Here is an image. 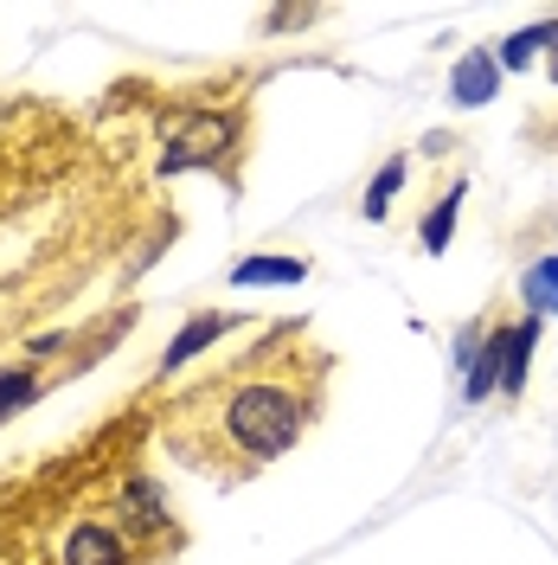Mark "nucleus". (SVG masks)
<instances>
[{
	"mask_svg": "<svg viewBox=\"0 0 558 565\" xmlns=\"http://www.w3.org/2000/svg\"><path fill=\"white\" fill-rule=\"evenodd\" d=\"M238 154H245V109H193L168 122V154L161 168H218L225 180H238Z\"/></svg>",
	"mask_w": 558,
	"mask_h": 565,
	"instance_id": "f03ea898",
	"label": "nucleus"
},
{
	"mask_svg": "<svg viewBox=\"0 0 558 565\" xmlns=\"http://www.w3.org/2000/svg\"><path fill=\"white\" fill-rule=\"evenodd\" d=\"M507 348H514V328H494L489 341H482V360H475V373H469V398H482L489 386H501V373H507Z\"/></svg>",
	"mask_w": 558,
	"mask_h": 565,
	"instance_id": "20e7f679",
	"label": "nucleus"
},
{
	"mask_svg": "<svg viewBox=\"0 0 558 565\" xmlns=\"http://www.w3.org/2000/svg\"><path fill=\"white\" fill-rule=\"evenodd\" d=\"M328 348H314L302 321H282L225 366L200 373L161 412V444L212 482H245L296 450L328 398Z\"/></svg>",
	"mask_w": 558,
	"mask_h": 565,
	"instance_id": "f257e3e1",
	"label": "nucleus"
},
{
	"mask_svg": "<svg viewBox=\"0 0 558 565\" xmlns=\"http://www.w3.org/2000/svg\"><path fill=\"white\" fill-rule=\"evenodd\" d=\"M455 212H462V186H450V193L437 200V212L423 218V250H443V245H450V225H455Z\"/></svg>",
	"mask_w": 558,
	"mask_h": 565,
	"instance_id": "0eeeda50",
	"label": "nucleus"
},
{
	"mask_svg": "<svg viewBox=\"0 0 558 565\" xmlns=\"http://www.w3.org/2000/svg\"><path fill=\"white\" fill-rule=\"evenodd\" d=\"M526 302H533L539 316H552L558 309V257H546V264L526 270Z\"/></svg>",
	"mask_w": 558,
	"mask_h": 565,
	"instance_id": "6e6552de",
	"label": "nucleus"
},
{
	"mask_svg": "<svg viewBox=\"0 0 558 565\" xmlns=\"http://www.w3.org/2000/svg\"><path fill=\"white\" fill-rule=\"evenodd\" d=\"M309 277V257H245L232 282H302Z\"/></svg>",
	"mask_w": 558,
	"mask_h": 565,
	"instance_id": "39448f33",
	"label": "nucleus"
},
{
	"mask_svg": "<svg viewBox=\"0 0 558 565\" xmlns=\"http://www.w3.org/2000/svg\"><path fill=\"white\" fill-rule=\"evenodd\" d=\"M405 180H411V161H405V154H391V161H385L379 174H373V186H366V218H385Z\"/></svg>",
	"mask_w": 558,
	"mask_h": 565,
	"instance_id": "423d86ee",
	"label": "nucleus"
},
{
	"mask_svg": "<svg viewBox=\"0 0 558 565\" xmlns=\"http://www.w3.org/2000/svg\"><path fill=\"white\" fill-rule=\"evenodd\" d=\"M33 398H39V373H0V418H13Z\"/></svg>",
	"mask_w": 558,
	"mask_h": 565,
	"instance_id": "1a4fd4ad",
	"label": "nucleus"
},
{
	"mask_svg": "<svg viewBox=\"0 0 558 565\" xmlns=\"http://www.w3.org/2000/svg\"><path fill=\"white\" fill-rule=\"evenodd\" d=\"M225 328H232V316H200V321H186V328L174 334V348H168V360H161V366H168V373H174V366H186V360H193V353H206L212 341L225 334Z\"/></svg>",
	"mask_w": 558,
	"mask_h": 565,
	"instance_id": "7ed1b4c3",
	"label": "nucleus"
}]
</instances>
